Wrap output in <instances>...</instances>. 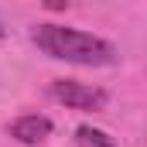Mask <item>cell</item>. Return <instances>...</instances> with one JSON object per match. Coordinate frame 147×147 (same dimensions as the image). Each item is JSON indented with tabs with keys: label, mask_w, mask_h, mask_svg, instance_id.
I'll return each mask as SVG.
<instances>
[{
	"label": "cell",
	"mask_w": 147,
	"mask_h": 147,
	"mask_svg": "<svg viewBox=\"0 0 147 147\" xmlns=\"http://www.w3.org/2000/svg\"><path fill=\"white\" fill-rule=\"evenodd\" d=\"M48 92L58 103H65L69 110H103L106 106V92L103 89L82 86V82H72V79H55L48 86Z\"/></svg>",
	"instance_id": "cell-2"
},
{
	"label": "cell",
	"mask_w": 147,
	"mask_h": 147,
	"mask_svg": "<svg viewBox=\"0 0 147 147\" xmlns=\"http://www.w3.org/2000/svg\"><path fill=\"white\" fill-rule=\"evenodd\" d=\"M38 48L51 58L72 62V65H110L116 62V48L103 38L79 31V28H62V24H38L34 28Z\"/></svg>",
	"instance_id": "cell-1"
},
{
	"label": "cell",
	"mask_w": 147,
	"mask_h": 147,
	"mask_svg": "<svg viewBox=\"0 0 147 147\" xmlns=\"http://www.w3.org/2000/svg\"><path fill=\"white\" fill-rule=\"evenodd\" d=\"M0 34H3V28H0Z\"/></svg>",
	"instance_id": "cell-5"
},
{
	"label": "cell",
	"mask_w": 147,
	"mask_h": 147,
	"mask_svg": "<svg viewBox=\"0 0 147 147\" xmlns=\"http://www.w3.org/2000/svg\"><path fill=\"white\" fill-rule=\"evenodd\" d=\"M75 147H116V144L96 127H79L75 130Z\"/></svg>",
	"instance_id": "cell-4"
},
{
	"label": "cell",
	"mask_w": 147,
	"mask_h": 147,
	"mask_svg": "<svg viewBox=\"0 0 147 147\" xmlns=\"http://www.w3.org/2000/svg\"><path fill=\"white\" fill-rule=\"evenodd\" d=\"M48 134H51V120H48V116H38V113L17 116V120L10 123V137L21 140V144H41Z\"/></svg>",
	"instance_id": "cell-3"
}]
</instances>
